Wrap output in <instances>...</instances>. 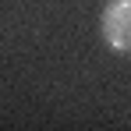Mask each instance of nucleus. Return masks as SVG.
I'll return each instance as SVG.
<instances>
[{
  "instance_id": "1",
  "label": "nucleus",
  "mask_w": 131,
  "mask_h": 131,
  "mask_svg": "<svg viewBox=\"0 0 131 131\" xmlns=\"http://www.w3.org/2000/svg\"><path fill=\"white\" fill-rule=\"evenodd\" d=\"M99 36L113 53H131V0H106L99 14Z\"/></svg>"
}]
</instances>
